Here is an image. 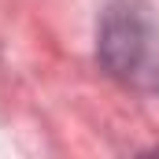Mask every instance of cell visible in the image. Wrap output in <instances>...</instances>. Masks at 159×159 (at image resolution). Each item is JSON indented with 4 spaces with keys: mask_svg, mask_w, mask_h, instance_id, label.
Returning <instances> with one entry per match:
<instances>
[{
    "mask_svg": "<svg viewBox=\"0 0 159 159\" xmlns=\"http://www.w3.org/2000/svg\"><path fill=\"white\" fill-rule=\"evenodd\" d=\"M100 63L137 89H159V19L144 0H111L100 22Z\"/></svg>",
    "mask_w": 159,
    "mask_h": 159,
    "instance_id": "obj_1",
    "label": "cell"
}]
</instances>
